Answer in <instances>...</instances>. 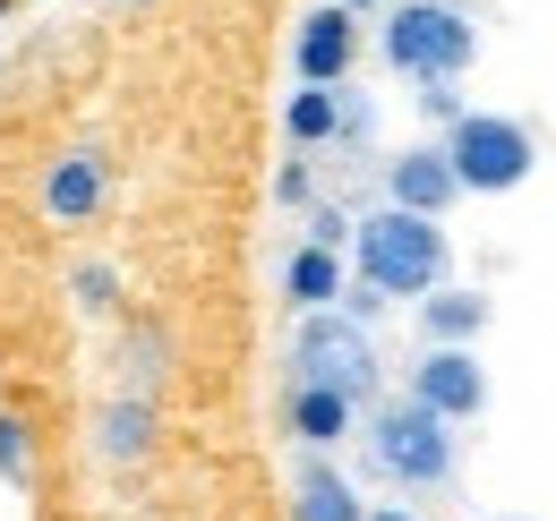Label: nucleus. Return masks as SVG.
Here are the masks:
<instances>
[{"instance_id": "1", "label": "nucleus", "mask_w": 556, "mask_h": 521, "mask_svg": "<svg viewBox=\"0 0 556 521\" xmlns=\"http://www.w3.org/2000/svg\"><path fill=\"white\" fill-rule=\"evenodd\" d=\"M445 274H454V240H445L437 214H412V205L359 214V231H351V282H368L386 300H419Z\"/></svg>"}, {"instance_id": "2", "label": "nucleus", "mask_w": 556, "mask_h": 521, "mask_svg": "<svg viewBox=\"0 0 556 521\" xmlns=\"http://www.w3.org/2000/svg\"><path fill=\"white\" fill-rule=\"evenodd\" d=\"M359 445H368V470H377V479H394V487H412V496L445 487L454 461H463L454 419H437V410L412 402V393H394V402L377 393V410L359 419Z\"/></svg>"}, {"instance_id": "3", "label": "nucleus", "mask_w": 556, "mask_h": 521, "mask_svg": "<svg viewBox=\"0 0 556 521\" xmlns=\"http://www.w3.org/2000/svg\"><path fill=\"white\" fill-rule=\"evenodd\" d=\"M377 52L412 86H428V77H471V61H480V17L463 0H386Z\"/></svg>"}, {"instance_id": "4", "label": "nucleus", "mask_w": 556, "mask_h": 521, "mask_svg": "<svg viewBox=\"0 0 556 521\" xmlns=\"http://www.w3.org/2000/svg\"><path fill=\"white\" fill-rule=\"evenodd\" d=\"M291 385H326V393H351L359 410L377 402V342L368 326H351L343 308H308L300 326H291Z\"/></svg>"}, {"instance_id": "5", "label": "nucleus", "mask_w": 556, "mask_h": 521, "mask_svg": "<svg viewBox=\"0 0 556 521\" xmlns=\"http://www.w3.org/2000/svg\"><path fill=\"white\" fill-rule=\"evenodd\" d=\"M445 163H454L463 196H514L540 171V137L522 129L514 112H463L445 129Z\"/></svg>"}, {"instance_id": "6", "label": "nucleus", "mask_w": 556, "mask_h": 521, "mask_svg": "<svg viewBox=\"0 0 556 521\" xmlns=\"http://www.w3.org/2000/svg\"><path fill=\"white\" fill-rule=\"evenodd\" d=\"M412 402H428L437 419H480L488 410V368H480V351L471 342H419V359H412Z\"/></svg>"}, {"instance_id": "7", "label": "nucleus", "mask_w": 556, "mask_h": 521, "mask_svg": "<svg viewBox=\"0 0 556 521\" xmlns=\"http://www.w3.org/2000/svg\"><path fill=\"white\" fill-rule=\"evenodd\" d=\"M351 61H359V9H343V0L308 9L300 35H291V68H300V86H343Z\"/></svg>"}, {"instance_id": "8", "label": "nucleus", "mask_w": 556, "mask_h": 521, "mask_svg": "<svg viewBox=\"0 0 556 521\" xmlns=\"http://www.w3.org/2000/svg\"><path fill=\"white\" fill-rule=\"evenodd\" d=\"M386 205H412V214H437V223L463 205V180L445 163V137H419L403 154H386Z\"/></svg>"}, {"instance_id": "9", "label": "nucleus", "mask_w": 556, "mask_h": 521, "mask_svg": "<svg viewBox=\"0 0 556 521\" xmlns=\"http://www.w3.org/2000/svg\"><path fill=\"white\" fill-rule=\"evenodd\" d=\"M282 428H291V445L334 454L343 436H359V402H351V393H326V385H291L282 393Z\"/></svg>"}, {"instance_id": "10", "label": "nucleus", "mask_w": 556, "mask_h": 521, "mask_svg": "<svg viewBox=\"0 0 556 521\" xmlns=\"http://www.w3.org/2000/svg\"><path fill=\"white\" fill-rule=\"evenodd\" d=\"M103 196H112V171H103L94 145H77V154H61V163L43 171V214H52V223H94Z\"/></svg>"}, {"instance_id": "11", "label": "nucleus", "mask_w": 556, "mask_h": 521, "mask_svg": "<svg viewBox=\"0 0 556 521\" xmlns=\"http://www.w3.org/2000/svg\"><path fill=\"white\" fill-rule=\"evenodd\" d=\"M412 317H419V342H471V351H480V333H488L496 308H488V291H463V282L445 274L437 291L412 300Z\"/></svg>"}, {"instance_id": "12", "label": "nucleus", "mask_w": 556, "mask_h": 521, "mask_svg": "<svg viewBox=\"0 0 556 521\" xmlns=\"http://www.w3.org/2000/svg\"><path fill=\"white\" fill-rule=\"evenodd\" d=\"M94 454L112 461V470H129V461L154 454V402H146V393H112V402L94 410Z\"/></svg>"}, {"instance_id": "13", "label": "nucleus", "mask_w": 556, "mask_h": 521, "mask_svg": "<svg viewBox=\"0 0 556 521\" xmlns=\"http://www.w3.org/2000/svg\"><path fill=\"white\" fill-rule=\"evenodd\" d=\"M291 521H368V505H359V487L326 454H308L300 479H291Z\"/></svg>"}, {"instance_id": "14", "label": "nucleus", "mask_w": 556, "mask_h": 521, "mask_svg": "<svg viewBox=\"0 0 556 521\" xmlns=\"http://www.w3.org/2000/svg\"><path fill=\"white\" fill-rule=\"evenodd\" d=\"M343 282H351V265L343 249H317V240H300L291 257H282V300L308 317V308H334L343 300Z\"/></svg>"}, {"instance_id": "15", "label": "nucleus", "mask_w": 556, "mask_h": 521, "mask_svg": "<svg viewBox=\"0 0 556 521\" xmlns=\"http://www.w3.org/2000/svg\"><path fill=\"white\" fill-rule=\"evenodd\" d=\"M343 120V86H291V103H282V137L300 145V154H317L326 137Z\"/></svg>"}, {"instance_id": "16", "label": "nucleus", "mask_w": 556, "mask_h": 521, "mask_svg": "<svg viewBox=\"0 0 556 521\" xmlns=\"http://www.w3.org/2000/svg\"><path fill=\"white\" fill-rule=\"evenodd\" d=\"M35 428H26V419H9V410H0V479H9V487H35Z\"/></svg>"}, {"instance_id": "17", "label": "nucleus", "mask_w": 556, "mask_h": 521, "mask_svg": "<svg viewBox=\"0 0 556 521\" xmlns=\"http://www.w3.org/2000/svg\"><path fill=\"white\" fill-rule=\"evenodd\" d=\"M419 112H428L437 129H454V120H463L471 103H463V86H454V77H428V86H419Z\"/></svg>"}, {"instance_id": "18", "label": "nucleus", "mask_w": 556, "mask_h": 521, "mask_svg": "<svg viewBox=\"0 0 556 521\" xmlns=\"http://www.w3.org/2000/svg\"><path fill=\"white\" fill-rule=\"evenodd\" d=\"M351 231H359V214H343V205H308V240H317V249H351Z\"/></svg>"}, {"instance_id": "19", "label": "nucleus", "mask_w": 556, "mask_h": 521, "mask_svg": "<svg viewBox=\"0 0 556 521\" xmlns=\"http://www.w3.org/2000/svg\"><path fill=\"white\" fill-rule=\"evenodd\" d=\"M77 308H112V265H77Z\"/></svg>"}, {"instance_id": "20", "label": "nucleus", "mask_w": 556, "mask_h": 521, "mask_svg": "<svg viewBox=\"0 0 556 521\" xmlns=\"http://www.w3.org/2000/svg\"><path fill=\"white\" fill-rule=\"evenodd\" d=\"M308 189H317V180H308V163L291 154V163L275 171V196H282V205H308Z\"/></svg>"}, {"instance_id": "21", "label": "nucleus", "mask_w": 556, "mask_h": 521, "mask_svg": "<svg viewBox=\"0 0 556 521\" xmlns=\"http://www.w3.org/2000/svg\"><path fill=\"white\" fill-rule=\"evenodd\" d=\"M368 521H419L412 505H368Z\"/></svg>"}, {"instance_id": "22", "label": "nucleus", "mask_w": 556, "mask_h": 521, "mask_svg": "<svg viewBox=\"0 0 556 521\" xmlns=\"http://www.w3.org/2000/svg\"><path fill=\"white\" fill-rule=\"evenodd\" d=\"M343 9H386V0H343Z\"/></svg>"}, {"instance_id": "23", "label": "nucleus", "mask_w": 556, "mask_h": 521, "mask_svg": "<svg viewBox=\"0 0 556 521\" xmlns=\"http://www.w3.org/2000/svg\"><path fill=\"white\" fill-rule=\"evenodd\" d=\"M505 521H531V513H505Z\"/></svg>"}, {"instance_id": "24", "label": "nucleus", "mask_w": 556, "mask_h": 521, "mask_svg": "<svg viewBox=\"0 0 556 521\" xmlns=\"http://www.w3.org/2000/svg\"><path fill=\"white\" fill-rule=\"evenodd\" d=\"M0 9H9V0H0Z\"/></svg>"}]
</instances>
